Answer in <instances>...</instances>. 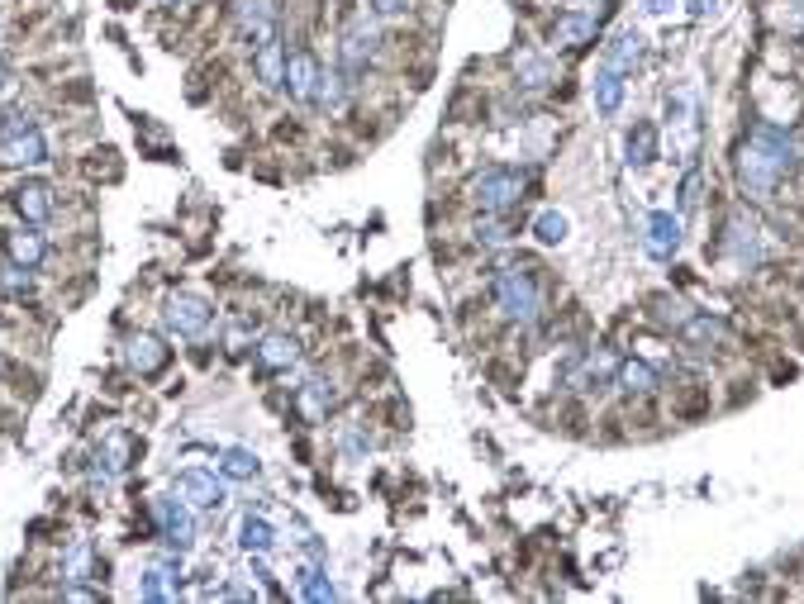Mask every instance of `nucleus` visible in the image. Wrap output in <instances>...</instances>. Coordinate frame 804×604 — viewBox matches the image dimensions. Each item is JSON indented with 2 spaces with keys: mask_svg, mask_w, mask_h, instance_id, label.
Returning <instances> with one entry per match:
<instances>
[{
  "mask_svg": "<svg viewBox=\"0 0 804 604\" xmlns=\"http://www.w3.org/2000/svg\"><path fill=\"white\" fill-rule=\"evenodd\" d=\"M519 191H524V176L514 172V167H481V172H471V181H467L471 205H476L481 215H510L514 205H519Z\"/></svg>",
  "mask_w": 804,
  "mask_h": 604,
  "instance_id": "nucleus-1",
  "label": "nucleus"
},
{
  "mask_svg": "<svg viewBox=\"0 0 804 604\" xmlns=\"http://www.w3.org/2000/svg\"><path fill=\"white\" fill-rule=\"evenodd\" d=\"M162 324L177 338H205L215 324V300H205L200 291H172L162 300Z\"/></svg>",
  "mask_w": 804,
  "mask_h": 604,
  "instance_id": "nucleus-2",
  "label": "nucleus"
},
{
  "mask_svg": "<svg viewBox=\"0 0 804 604\" xmlns=\"http://www.w3.org/2000/svg\"><path fill=\"white\" fill-rule=\"evenodd\" d=\"M10 205H15V215H20L29 229L53 224V219H58V210H62L58 186H53V181H39V176H24L20 186L10 191Z\"/></svg>",
  "mask_w": 804,
  "mask_h": 604,
  "instance_id": "nucleus-3",
  "label": "nucleus"
},
{
  "mask_svg": "<svg viewBox=\"0 0 804 604\" xmlns=\"http://www.w3.org/2000/svg\"><path fill=\"white\" fill-rule=\"evenodd\" d=\"M153 524H157V538L167 547H177V552H191L196 547V509L186 505V500H157L153 505Z\"/></svg>",
  "mask_w": 804,
  "mask_h": 604,
  "instance_id": "nucleus-4",
  "label": "nucleus"
},
{
  "mask_svg": "<svg viewBox=\"0 0 804 604\" xmlns=\"http://www.w3.org/2000/svg\"><path fill=\"white\" fill-rule=\"evenodd\" d=\"M172 367V348L157 338V333H129L124 338V371H134L138 381H153L162 371Z\"/></svg>",
  "mask_w": 804,
  "mask_h": 604,
  "instance_id": "nucleus-5",
  "label": "nucleus"
},
{
  "mask_svg": "<svg viewBox=\"0 0 804 604\" xmlns=\"http://www.w3.org/2000/svg\"><path fill=\"white\" fill-rule=\"evenodd\" d=\"M319 86H324V62L314 58L310 43H295L286 58V91L300 105H319Z\"/></svg>",
  "mask_w": 804,
  "mask_h": 604,
  "instance_id": "nucleus-6",
  "label": "nucleus"
},
{
  "mask_svg": "<svg viewBox=\"0 0 804 604\" xmlns=\"http://www.w3.org/2000/svg\"><path fill=\"white\" fill-rule=\"evenodd\" d=\"M253 53V77L262 91H281L286 86V58H291V43L281 39V29H272L267 39L257 43V48H248Z\"/></svg>",
  "mask_w": 804,
  "mask_h": 604,
  "instance_id": "nucleus-7",
  "label": "nucleus"
},
{
  "mask_svg": "<svg viewBox=\"0 0 804 604\" xmlns=\"http://www.w3.org/2000/svg\"><path fill=\"white\" fill-rule=\"evenodd\" d=\"M257 371H267V376H281V371H291L295 362H300V333L291 329H267L262 338H257Z\"/></svg>",
  "mask_w": 804,
  "mask_h": 604,
  "instance_id": "nucleus-8",
  "label": "nucleus"
},
{
  "mask_svg": "<svg viewBox=\"0 0 804 604\" xmlns=\"http://www.w3.org/2000/svg\"><path fill=\"white\" fill-rule=\"evenodd\" d=\"M338 410V381L334 376H310L305 386L295 390V414L305 424H324Z\"/></svg>",
  "mask_w": 804,
  "mask_h": 604,
  "instance_id": "nucleus-9",
  "label": "nucleus"
},
{
  "mask_svg": "<svg viewBox=\"0 0 804 604\" xmlns=\"http://www.w3.org/2000/svg\"><path fill=\"white\" fill-rule=\"evenodd\" d=\"M0 162H5V167H43V162H48V138H43L39 124L0 138Z\"/></svg>",
  "mask_w": 804,
  "mask_h": 604,
  "instance_id": "nucleus-10",
  "label": "nucleus"
},
{
  "mask_svg": "<svg viewBox=\"0 0 804 604\" xmlns=\"http://www.w3.org/2000/svg\"><path fill=\"white\" fill-rule=\"evenodd\" d=\"M276 20H281L276 0H238V39L248 43V48H257V43L267 39L276 29Z\"/></svg>",
  "mask_w": 804,
  "mask_h": 604,
  "instance_id": "nucleus-11",
  "label": "nucleus"
},
{
  "mask_svg": "<svg viewBox=\"0 0 804 604\" xmlns=\"http://www.w3.org/2000/svg\"><path fill=\"white\" fill-rule=\"evenodd\" d=\"M177 495L191 509H219L224 505V486L215 481V471H200V467L177 471Z\"/></svg>",
  "mask_w": 804,
  "mask_h": 604,
  "instance_id": "nucleus-12",
  "label": "nucleus"
},
{
  "mask_svg": "<svg viewBox=\"0 0 804 604\" xmlns=\"http://www.w3.org/2000/svg\"><path fill=\"white\" fill-rule=\"evenodd\" d=\"M138 452H143V443H138L134 433H110V438L100 443L96 457L105 462V471H110V476H124V471L138 462Z\"/></svg>",
  "mask_w": 804,
  "mask_h": 604,
  "instance_id": "nucleus-13",
  "label": "nucleus"
},
{
  "mask_svg": "<svg viewBox=\"0 0 804 604\" xmlns=\"http://www.w3.org/2000/svg\"><path fill=\"white\" fill-rule=\"evenodd\" d=\"M48 253H53V248H48L43 234H5V257L29 267V272H39L43 262H48Z\"/></svg>",
  "mask_w": 804,
  "mask_h": 604,
  "instance_id": "nucleus-14",
  "label": "nucleus"
},
{
  "mask_svg": "<svg viewBox=\"0 0 804 604\" xmlns=\"http://www.w3.org/2000/svg\"><path fill=\"white\" fill-rule=\"evenodd\" d=\"M138 595H143V600H177L181 595V571L172 562L148 566V571H143V585H138Z\"/></svg>",
  "mask_w": 804,
  "mask_h": 604,
  "instance_id": "nucleus-15",
  "label": "nucleus"
},
{
  "mask_svg": "<svg viewBox=\"0 0 804 604\" xmlns=\"http://www.w3.org/2000/svg\"><path fill=\"white\" fill-rule=\"evenodd\" d=\"M81 176H86V181H119V176H124V162H119L115 148H91L86 162H81Z\"/></svg>",
  "mask_w": 804,
  "mask_h": 604,
  "instance_id": "nucleus-16",
  "label": "nucleus"
},
{
  "mask_svg": "<svg viewBox=\"0 0 804 604\" xmlns=\"http://www.w3.org/2000/svg\"><path fill=\"white\" fill-rule=\"evenodd\" d=\"M219 471H224L229 481H257V476H262V462H257V452H248V448H229L224 462H219Z\"/></svg>",
  "mask_w": 804,
  "mask_h": 604,
  "instance_id": "nucleus-17",
  "label": "nucleus"
},
{
  "mask_svg": "<svg viewBox=\"0 0 804 604\" xmlns=\"http://www.w3.org/2000/svg\"><path fill=\"white\" fill-rule=\"evenodd\" d=\"M238 543L262 557V552H272V547H276V533H272V524H267V519H253V514H248V519L238 524Z\"/></svg>",
  "mask_w": 804,
  "mask_h": 604,
  "instance_id": "nucleus-18",
  "label": "nucleus"
},
{
  "mask_svg": "<svg viewBox=\"0 0 804 604\" xmlns=\"http://www.w3.org/2000/svg\"><path fill=\"white\" fill-rule=\"evenodd\" d=\"M0 295H15V300H24V295H34V272L29 267H20V262H0Z\"/></svg>",
  "mask_w": 804,
  "mask_h": 604,
  "instance_id": "nucleus-19",
  "label": "nucleus"
},
{
  "mask_svg": "<svg viewBox=\"0 0 804 604\" xmlns=\"http://www.w3.org/2000/svg\"><path fill=\"white\" fill-rule=\"evenodd\" d=\"M0 376L10 381V395H15V400H34V395H39V371H34V367L5 362V367H0Z\"/></svg>",
  "mask_w": 804,
  "mask_h": 604,
  "instance_id": "nucleus-20",
  "label": "nucleus"
},
{
  "mask_svg": "<svg viewBox=\"0 0 804 604\" xmlns=\"http://www.w3.org/2000/svg\"><path fill=\"white\" fill-rule=\"evenodd\" d=\"M58 100H62V105H91V100H96V91H91V81H86V77H72V81H62V86H58Z\"/></svg>",
  "mask_w": 804,
  "mask_h": 604,
  "instance_id": "nucleus-21",
  "label": "nucleus"
},
{
  "mask_svg": "<svg viewBox=\"0 0 804 604\" xmlns=\"http://www.w3.org/2000/svg\"><path fill=\"white\" fill-rule=\"evenodd\" d=\"M648 229H652V238H648V248H652V253H667V243L676 248V219L657 215V219L648 224Z\"/></svg>",
  "mask_w": 804,
  "mask_h": 604,
  "instance_id": "nucleus-22",
  "label": "nucleus"
},
{
  "mask_svg": "<svg viewBox=\"0 0 804 604\" xmlns=\"http://www.w3.org/2000/svg\"><path fill=\"white\" fill-rule=\"evenodd\" d=\"M367 10H372L376 20H405L414 10V0H367Z\"/></svg>",
  "mask_w": 804,
  "mask_h": 604,
  "instance_id": "nucleus-23",
  "label": "nucleus"
},
{
  "mask_svg": "<svg viewBox=\"0 0 804 604\" xmlns=\"http://www.w3.org/2000/svg\"><path fill=\"white\" fill-rule=\"evenodd\" d=\"M343 452H348V457H362V452H372V433H367V424H353V429L343 433Z\"/></svg>",
  "mask_w": 804,
  "mask_h": 604,
  "instance_id": "nucleus-24",
  "label": "nucleus"
},
{
  "mask_svg": "<svg viewBox=\"0 0 804 604\" xmlns=\"http://www.w3.org/2000/svg\"><path fill=\"white\" fill-rule=\"evenodd\" d=\"M300 585H305V595H310V600H334V585L324 581L319 571H300Z\"/></svg>",
  "mask_w": 804,
  "mask_h": 604,
  "instance_id": "nucleus-25",
  "label": "nucleus"
},
{
  "mask_svg": "<svg viewBox=\"0 0 804 604\" xmlns=\"http://www.w3.org/2000/svg\"><path fill=\"white\" fill-rule=\"evenodd\" d=\"M538 238H543V243H562V238H567V219H562V215H543V219H538Z\"/></svg>",
  "mask_w": 804,
  "mask_h": 604,
  "instance_id": "nucleus-26",
  "label": "nucleus"
},
{
  "mask_svg": "<svg viewBox=\"0 0 804 604\" xmlns=\"http://www.w3.org/2000/svg\"><path fill=\"white\" fill-rule=\"evenodd\" d=\"M248 324H253V319H248ZM248 324H234V329L224 333V352H229V357H243V352L253 348V343H248Z\"/></svg>",
  "mask_w": 804,
  "mask_h": 604,
  "instance_id": "nucleus-27",
  "label": "nucleus"
},
{
  "mask_svg": "<svg viewBox=\"0 0 804 604\" xmlns=\"http://www.w3.org/2000/svg\"><path fill=\"white\" fill-rule=\"evenodd\" d=\"M272 138L276 143H300V138H305V124H300V119H281L272 129Z\"/></svg>",
  "mask_w": 804,
  "mask_h": 604,
  "instance_id": "nucleus-28",
  "label": "nucleus"
},
{
  "mask_svg": "<svg viewBox=\"0 0 804 604\" xmlns=\"http://www.w3.org/2000/svg\"><path fill=\"white\" fill-rule=\"evenodd\" d=\"M619 105V77H600V110Z\"/></svg>",
  "mask_w": 804,
  "mask_h": 604,
  "instance_id": "nucleus-29",
  "label": "nucleus"
},
{
  "mask_svg": "<svg viewBox=\"0 0 804 604\" xmlns=\"http://www.w3.org/2000/svg\"><path fill=\"white\" fill-rule=\"evenodd\" d=\"M10 91H15V67H10V62L0 58V100L10 96Z\"/></svg>",
  "mask_w": 804,
  "mask_h": 604,
  "instance_id": "nucleus-30",
  "label": "nucleus"
},
{
  "mask_svg": "<svg viewBox=\"0 0 804 604\" xmlns=\"http://www.w3.org/2000/svg\"><path fill=\"white\" fill-rule=\"evenodd\" d=\"M157 5H162V10H181L186 0H157Z\"/></svg>",
  "mask_w": 804,
  "mask_h": 604,
  "instance_id": "nucleus-31",
  "label": "nucleus"
},
{
  "mask_svg": "<svg viewBox=\"0 0 804 604\" xmlns=\"http://www.w3.org/2000/svg\"><path fill=\"white\" fill-rule=\"evenodd\" d=\"M0 58H5V43H0Z\"/></svg>",
  "mask_w": 804,
  "mask_h": 604,
  "instance_id": "nucleus-32",
  "label": "nucleus"
}]
</instances>
